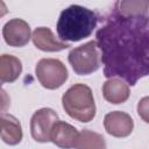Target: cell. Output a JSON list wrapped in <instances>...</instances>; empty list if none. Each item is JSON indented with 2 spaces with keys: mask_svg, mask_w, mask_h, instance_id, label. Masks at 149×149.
I'll return each mask as SVG.
<instances>
[{
  "mask_svg": "<svg viewBox=\"0 0 149 149\" xmlns=\"http://www.w3.org/2000/svg\"><path fill=\"white\" fill-rule=\"evenodd\" d=\"M31 35L28 22L17 17L7 21L2 28L3 40L10 47H24Z\"/></svg>",
  "mask_w": 149,
  "mask_h": 149,
  "instance_id": "7",
  "label": "cell"
},
{
  "mask_svg": "<svg viewBox=\"0 0 149 149\" xmlns=\"http://www.w3.org/2000/svg\"><path fill=\"white\" fill-rule=\"evenodd\" d=\"M22 128L20 121L5 112L1 114V140L9 144V146H16L22 140Z\"/></svg>",
  "mask_w": 149,
  "mask_h": 149,
  "instance_id": "12",
  "label": "cell"
},
{
  "mask_svg": "<svg viewBox=\"0 0 149 149\" xmlns=\"http://www.w3.org/2000/svg\"><path fill=\"white\" fill-rule=\"evenodd\" d=\"M58 121V114L48 107L37 109L30 119V133L36 142L47 143L50 141V134L54 125Z\"/></svg>",
  "mask_w": 149,
  "mask_h": 149,
  "instance_id": "6",
  "label": "cell"
},
{
  "mask_svg": "<svg viewBox=\"0 0 149 149\" xmlns=\"http://www.w3.org/2000/svg\"><path fill=\"white\" fill-rule=\"evenodd\" d=\"M31 40L34 45L42 50V51H48V52H56V51H62L65 50L70 47V44L64 43L55 37L50 28L48 27H38L33 31Z\"/></svg>",
  "mask_w": 149,
  "mask_h": 149,
  "instance_id": "10",
  "label": "cell"
},
{
  "mask_svg": "<svg viewBox=\"0 0 149 149\" xmlns=\"http://www.w3.org/2000/svg\"><path fill=\"white\" fill-rule=\"evenodd\" d=\"M62 105L66 114L79 122H90L95 116L93 93L85 84L78 83L69 87L62 97Z\"/></svg>",
  "mask_w": 149,
  "mask_h": 149,
  "instance_id": "3",
  "label": "cell"
},
{
  "mask_svg": "<svg viewBox=\"0 0 149 149\" xmlns=\"http://www.w3.org/2000/svg\"><path fill=\"white\" fill-rule=\"evenodd\" d=\"M98 24L95 12L80 5H71L61 12L56 29L62 41L78 42L88 37Z\"/></svg>",
  "mask_w": 149,
  "mask_h": 149,
  "instance_id": "2",
  "label": "cell"
},
{
  "mask_svg": "<svg viewBox=\"0 0 149 149\" xmlns=\"http://www.w3.org/2000/svg\"><path fill=\"white\" fill-rule=\"evenodd\" d=\"M35 73L41 85L48 90L61 87L69 77L65 65L56 58L40 59L35 66Z\"/></svg>",
  "mask_w": 149,
  "mask_h": 149,
  "instance_id": "5",
  "label": "cell"
},
{
  "mask_svg": "<svg viewBox=\"0 0 149 149\" xmlns=\"http://www.w3.org/2000/svg\"><path fill=\"white\" fill-rule=\"evenodd\" d=\"M22 72V63L21 61L12 55L3 54L0 57V81L13 83L15 81Z\"/></svg>",
  "mask_w": 149,
  "mask_h": 149,
  "instance_id": "13",
  "label": "cell"
},
{
  "mask_svg": "<svg viewBox=\"0 0 149 149\" xmlns=\"http://www.w3.org/2000/svg\"><path fill=\"white\" fill-rule=\"evenodd\" d=\"M74 149H106V141L101 134L84 129L79 133Z\"/></svg>",
  "mask_w": 149,
  "mask_h": 149,
  "instance_id": "15",
  "label": "cell"
},
{
  "mask_svg": "<svg viewBox=\"0 0 149 149\" xmlns=\"http://www.w3.org/2000/svg\"><path fill=\"white\" fill-rule=\"evenodd\" d=\"M137 114L147 123H149V97H143L137 102Z\"/></svg>",
  "mask_w": 149,
  "mask_h": 149,
  "instance_id": "16",
  "label": "cell"
},
{
  "mask_svg": "<svg viewBox=\"0 0 149 149\" xmlns=\"http://www.w3.org/2000/svg\"><path fill=\"white\" fill-rule=\"evenodd\" d=\"M73 71L79 76H86L97 71L100 66L98 47L95 41H90L77 48H73L68 56Z\"/></svg>",
  "mask_w": 149,
  "mask_h": 149,
  "instance_id": "4",
  "label": "cell"
},
{
  "mask_svg": "<svg viewBox=\"0 0 149 149\" xmlns=\"http://www.w3.org/2000/svg\"><path fill=\"white\" fill-rule=\"evenodd\" d=\"M104 98L114 105L122 104L128 100L130 95V90L127 83L119 78H111L106 80L102 85Z\"/></svg>",
  "mask_w": 149,
  "mask_h": 149,
  "instance_id": "11",
  "label": "cell"
},
{
  "mask_svg": "<svg viewBox=\"0 0 149 149\" xmlns=\"http://www.w3.org/2000/svg\"><path fill=\"white\" fill-rule=\"evenodd\" d=\"M79 132L65 121H57L51 130L50 141L62 149H71L76 147Z\"/></svg>",
  "mask_w": 149,
  "mask_h": 149,
  "instance_id": "9",
  "label": "cell"
},
{
  "mask_svg": "<svg viewBox=\"0 0 149 149\" xmlns=\"http://www.w3.org/2000/svg\"><path fill=\"white\" fill-rule=\"evenodd\" d=\"M105 130L114 137H127L134 129V121L132 116L121 111H113L104 118Z\"/></svg>",
  "mask_w": 149,
  "mask_h": 149,
  "instance_id": "8",
  "label": "cell"
},
{
  "mask_svg": "<svg viewBox=\"0 0 149 149\" xmlns=\"http://www.w3.org/2000/svg\"><path fill=\"white\" fill-rule=\"evenodd\" d=\"M104 76L120 77L134 86L149 76V17L123 16L115 12L95 33Z\"/></svg>",
  "mask_w": 149,
  "mask_h": 149,
  "instance_id": "1",
  "label": "cell"
},
{
  "mask_svg": "<svg viewBox=\"0 0 149 149\" xmlns=\"http://www.w3.org/2000/svg\"><path fill=\"white\" fill-rule=\"evenodd\" d=\"M149 10V0L116 1L114 12L123 16H147Z\"/></svg>",
  "mask_w": 149,
  "mask_h": 149,
  "instance_id": "14",
  "label": "cell"
}]
</instances>
